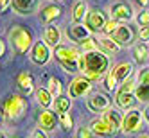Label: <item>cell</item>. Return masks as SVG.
<instances>
[{
    "label": "cell",
    "mask_w": 149,
    "mask_h": 138,
    "mask_svg": "<svg viewBox=\"0 0 149 138\" xmlns=\"http://www.w3.org/2000/svg\"><path fill=\"white\" fill-rule=\"evenodd\" d=\"M81 72L84 74V77H88L90 81L101 79L106 70L110 67V59L102 50H93V52H84L79 58Z\"/></svg>",
    "instance_id": "1"
},
{
    "label": "cell",
    "mask_w": 149,
    "mask_h": 138,
    "mask_svg": "<svg viewBox=\"0 0 149 138\" xmlns=\"http://www.w3.org/2000/svg\"><path fill=\"white\" fill-rule=\"evenodd\" d=\"M9 41H11V45L15 47V50L18 54H25V52L33 47V36H31V33L22 25H15L9 31Z\"/></svg>",
    "instance_id": "2"
},
{
    "label": "cell",
    "mask_w": 149,
    "mask_h": 138,
    "mask_svg": "<svg viewBox=\"0 0 149 138\" xmlns=\"http://www.w3.org/2000/svg\"><path fill=\"white\" fill-rule=\"evenodd\" d=\"M27 99L22 95H9L4 104V115L11 120H16L20 117H24L25 110H27Z\"/></svg>",
    "instance_id": "3"
},
{
    "label": "cell",
    "mask_w": 149,
    "mask_h": 138,
    "mask_svg": "<svg viewBox=\"0 0 149 138\" xmlns=\"http://www.w3.org/2000/svg\"><path fill=\"white\" fill-rule=\"evenodd\" d=\"M135 83L131 81V79H127V81H124L122 83V86L119 88V92H117V95H115V102H117V106L119 108H122V110H127V108H131L133 106V102H135Z\"/></svg>",
    "instance_id": "4"
},
{
    "label": "cell",
    "mask_w": 149,
    "mask_h": 138,
    "mask_svg": "<svg viewBox=\"0 0 149 138\" xmlns=\"http://www.w3.org/2000/svg\"><path fill=\"white\" fill-rule=\"evenodd\" d=\"M90 90H92V81L88 77H76L68 84V97L70 99L84 97Z\"/></svg>",
    "instance_id": "5"
},
{
    "label": "cell",
    "mask_w": 149,
    "mask_h": 138,
    "mask_svg": "<svg viewBox=\"0 0 149 138\" xmlns=\"http://www.w3.org/2000/svg\"><path fill=\"white\" fill-rule=\"evenodd\" d=\"M142 117H144V113L140 110H130L122 119V127H120L122 133H126V135L135 133L142 124Z\"/></svg>",
    "instance_id": "6"
},
{
    "label": "cell",
    "mask_w": 149,
    "mask_h": 138,
    "mask_svg": "<svg viewBox=\"0 0 149 138\" xmlns=\"http://www.w3.org/2000/svg\"><path fill=\"white\" fill-rule=\"evenodd\" d=\"M84 25L88 27L90 33H99V31H104V25H106L104 13L99 11V9H92V11H88L86 18H84Z\"/></svg>",
    "instance_id": "7"
},
{
    "label": "cell",
    "mask_w": 149,
    "mask_h": 138,
    "mask_svg": "<svg viewBox=\"0 0 149 138\" xmlns=\"http://www.w3.org/2000/svg\"><path fill=\"white\" fill-rule=\"evenodd\" d=\"M50 59V50L49 45L45 41H36L33 45V50H31V61L36 63V65H45V63Z\"/></svg>",
    "instance_id": "8"
},
{
    "label": "cell",
    "mask_w": 149,
    "mask_h": 138,
    "mask_svg": "<svg viewBox=\"0 0 149 138\" xmlns=\"http://www.w3.org/2000/svg\"><path fill=\"white\" fill-rule=\"evenodd\" d=\"M86 106L93 113H102L110 108V99H108V95H104V93H93L86 99Z\"/></svg>",
    "instance_id": "9"
},
{
    "label": "cell",
    "mask_w": 149,
    "mask_h": 138,
    "mask_svg": "<svg viewBox=\"0 0 149 138\" xmlns=\"http://www.w3.org/2000/svg\"><path fill=\"white\" fill-rule=\"evenodd\" d=\"M110 13H111V20H117V22H127V20L133 18V11H131V7L126 2L113 4L111 9H110Z\"/></svg>",
    "instance_id": "10"
},
{
    "label": "cell",
    "mask_w": 149,
    "mask_h": 138,
    "mask_svg": "<svg viewBox=\"0 0 149 138\" xmlns=\"http://www.w3.org/2000/svg\"><path fill=\"white\" fill-rule=\"evenodd\" d=\"M56 124H58V117L54 111H50V110H45V111H41L40 117H38V126H40V129L41 131H54L56 129Z\"/></svg>",
    "instance_id": "11"
},
{
    "label": "cell",
    "mask_w": 149,
    "mask_h": 138,
    "mask_svg": "<svg viewBox=\"0 0 149 138\" xmlns=\"http://www.w3.org/2000/svg\"><path fill=\"white\" fill-rule=\"evenodd\" d=\"M54 56L59 63H65V61H77L81 58L79 50L77 49H70V47H65V45H58L54 49Z\"/></svg>",
    "instance_id": "12"
},
{
    "label": "cell",
    "mask_w": 149,
    "mask_h": 138,
    "mask_svg": "<svg viewBox=\"0 0 149 138\" xmlns=\"http://www.w3.org/2000/svg\"><path fill=\"white\" fill-rule=\"evenodd\" d=\"M111 38L119 43L120 47H130L133 43V31L127 25H119V29L111 34Z\"/></svg>",
    "instance_id": "13"
},
{
    "label": "cell",
    "mask_w": 149,
    "mask_h": 138,
    "mask_svg": "<svg viewBox=\"0 0 149 138\" xmlns=\"http://www.w3.org/2000/svg\"><path fill=\"white\" fill-rule=\"evenodd\" d=\"M67 34L72 41H76V43H83L86 38H90V31L86 25H81V24H74L72 27H68Z\"/></svg>",
    "instance_id": "14"
},
{
    "label": "cell",
    "mask_w": 149,
    "mask_h": 138,
    "mask_svg": "<svg viewBox=\"0 0 149 138\" xmlns=\"http://www.w3.org/2000/svg\"><path fill=\"white\" fill-rule=\"evenodd\" d=\"M43 41L49 47L56 49L58 45H61V31L56 25H47L43 31Z\"/></svg>",
    "instance_id": "15"
},
{
    "label": "cell",
    "mask_w": 149,
    "mask_h": 138,
    "mask_svg": "<svg viewBox=\"0 0 149 138\" xmlns=\"http://www.w3.org/2000/svg\"><path fill=\"white\" fill-rule=\"evenodd\" d=\"M102 119H104L106 122H108V124L111 126V129L117 133V131H119L120 127H122V119H124V117H122L119 111H117V110H113V108H108V110L104 111Z\"/></svg>",
    "instance_id": "16"
},
{
    "label": "cell",
    "mask_w": 149,
    "mask_h": 138,
    "mask_svg": "<svg viewBox=\"0 0 149 138\" xmlns=\"http://www.w3.org/2000/svg\"><path fill=\"white\" fill-rule=\"evenodd\" d=\"M90 127H92L93 135H97V136H111V135H115V131L111 129V126L104 119H95L90 124Z\"/></svg>",
    "instance_id": "17"
},
{
    "label": "cell",
    "mask_w": 149,
    "mask_h": 138,
    "mask_svg": "<svg viewBox=\"0 0 149 138\" xmlns=\"http://www.w3.org/2000/svg\"><path fill=\"white\" fill-rule=\"evenodd\" d=\"M97 43H99V47L102 49L104 54H117V52L120 50V45L117 43L111 36H101V38L97 40Z\"/></svg>",
    "instance_id": "18"
},
{
    "label": "cell",
    "mask_w": 149,
    "mask_h": 138,
    "mask_svg": "<svg viewBox=\"0 0 149 138\" xmlns=\"http://www.w3.org/2000/svg\"><path fill=\"white\" fill-rule=\"evenodd\" d=\"M11 6L15 9V13L29 15V13H33V9L36 6V0H11Z\"/></svg>",
    "instance_id": "19"
},
{
    "label": "cell",
    "mask_w": 149,
    "mask_h": 138,
    "mask_svg": "<svg viewBox=\"0 0 149 138\" xmlns=\"http://www.w3.org/2000/svg\"><path fill=\"white\" fill-rule=\"evenodd\" d=\"M131 72H133V65H131V63H119V65L113 68V74H115V77H117L119 83H124V81L130 79Z\"/></svg>",
    "instance_id": "20"
},
{
    "label": "cell",
    "mask_w": 149,
    "mask_h": 138,
    "mask_svg": "<svg viewBox=\"0 0 149 138\" xmlns=\"http://www.w3.org/2000/svg\"><path fill=\"white\" fill-rule=\"evenodd\" d=\"M61 15V9L58 6H47L41 9V13H40V20L43 24H50L52 20H56L58 16Z\"/></svg>",
    "instance_id": "21"
},
{
    "label": "cell",
    "mask_w": 149,
    "mask_h": 138,
    "mask_svg": "<svg viewBox=\"0 0 149 138\" xmlns=\"http://www.w3.org/2000/svg\"><path fill=\"white\" fill-rule=\"evenodd\" d=\"M16 83H18V86H20V90H22L24 93H31L34 90V81H33V76H31V74H27V72H22L18 76V79H16Z\"/></svg>",
    "instance_id": "22"
},
{
    "label": "cell",
    "mask_w": 149,
    "mask_h": 138,
    "mask_svg": "<svg viewBox=\"0 0 149 138\" xmlns=\"http://www.w3.org/2000/svg\"><path fill=\"white\" fill-rule=\"evenodd\" d=\"M34 93H36V101H38L40 106L49 108L50 104H54V101H52V93H50L49 90H45V88H38Z\"/></svg>",
    "instance_id": "23"
},
{
    "label": "cell",
    "mask_w": 149,
    "mask_h": 138,
    "mask_svg": "<svg viewBox=\"0 0 149 138\" xmlns=\"http://www.w3.org/2000/svg\"><path fill=\"white\" fill-rule=\"evenodd\" d=\"M88 7L84 2H77L76 6H74V11H72V20H74V24H81L83 20H84V15H88Z\"/></svg>",
    "instance_id": "24"
},
{
    "label": "cell",
    "mask_w": 149,
    "mask_h": 138,
    "mask_svg": "<svg viewBox=\"0 0 149 138\" xmlns=\"http://www.w3.org/2000/svg\"><path fill=\"white\" fill-rule=\"evenodd\" d=\"M70 104H72V99L67 97V95H59V97L54 99V108L56 111L61 115V113H67L70 110Z\"/></svg>",
    "instance_id": "25"
},
{
    "label": "cell",
    "mask_w": 149,
    "mask_h": 138,
    "mask_svg": "<svg viewBox=\"0 0 149 138\" xmlns=\"http://www.w3.org/2000/svg\"><path fill=\"white\" fill-rule=\"evenodd\" d=\"M135 97L142 104H149V84H136L135 88Z\"/></svg>",
    "instance_id": "26"
},
{
    "label": "cell",
    "mask_w": 149,
    "mask_h": 138,
    "mask_svg": "<svg viewBox=\"0 0 149 138\" xmlns=\"http://www.w3.org/2000/svg\"><path fill=\"white\" fill-rule=\"evenodd\" d=\"M133 56H135V61L146 63V61L149 59V50H147L144 45H135V47H133Z\"/></svg>",
    "instance_id": "27"
},
{
    "label": "cell",
    "mask_w": 149,
    "mask_h": 138,
    "mask_svg": "<svg viewBox=\"0 0 149 138\" xmlns=\"http://www.w3.org/2000/svg\"><path fill=\"white\" fill-rule=\"evenodd\" d=\"M47 90L52 93V97H59V95H61V83H59V79L50 77V79H49V88H47Z\"/></svg>",
    "instance_id": "28"
},
{
    "label": "cell",
    "mask_w": 149,
    "mask_h": 138,
    "mask_svg": "<svg viewBox=\"0 0 149 138\" xmlns=\"http://www.w3.org/2000/svg\"><path fill=\"white\" fill-rule=\"evenodd\" d=\"M81 49H83V54L84 52H93V50H99V43H97V40H93V38H86L81 43Z\"/></svg>",
    "instance_id": "29"
},
{
    "label": "cell",
    "mask_w": 149,
    "mask_h": 138,
    "mask_svg": "<svg viewBox=\"0 0 149 138\" xmlns=\"http://www.w3.org/2000/svg\"><path fill=\"white\" fill-rule=\"evenodd\" d=\"M59 124H61V127L65 131H72V127H74V120H72V117L68 113H61L59 115Z\"/></svg>",
    "instance_id": "30"
},
{
    "label": "cell",
    "mask_w": 149,
    "mask_h": 138,
    "mask_svg": "<svg viewBox=\"0 0 149 138\" xmlns=\"http://www.w3.org/2000/svg\"><path fill=\"white\" fill-rule=\"evenodd\" d=\"M59 65L65 68V72H79L81 70V65H79V59L77 61H65V63H59Z\"/></svg>",
    "instance_id": "31"
},
{
    "label": "cell",
    "mask_w": 149,
    "mask_h": 138,
    "mask_svg": "<svg viewBox=\"0 0 149 138\" xmlns=\"http://www.w3.org/2000/svg\"><path fill=\"white\" fill-rule=\"evenodd\" d=\"M117 83H119V81H117L113 70L108 72V76H106V90H108V92H113V90L117 88Z\"/></svg>",
    "instance_id": "32"
},
{
    "label": "cell",
    "mask_w": 149,
    "mask_h": 138,
    "mask_svg": "<svg viewBox=\"0 0 149 138\" xmlns=\"http://www.w3.org/2000/svg\"><path fill=\"white\" fill-rule=\"evenodd\" d=\"M117 29H119V22H117V20H110V22H106V25H104V33L108 36H111Z\"/></svg>",
    "instance_id": "33"
},
{
    "label": "cell",
    "mask_w": 149,
    "mask_h": 138,
    "mask_svg": "<svg viewBox=\"0 0 149 138\" xmlns=\"http://www.w3.org/2000/svg\"><path fill=\"white\" fill-rule=\"evenodd\" d=\"M77 138H93V131H92V127H79L77 133H76Z\"/></svg>",
    "instance_id": "34"
},
{
    "label": "cell",
    "mask_w": 149,
    "mask_h": 138,
    "mask_svg": "<svg viewBox=\"0 0 149 138\" xmlns=\"http://www.w3.org/2000/svg\"><path fill=\"white\" fill-rule=\"evenodd\" d=\"M136 24L140 25V27L149 25V11H142V13H138V16H136Z\"/></svg>",
    "instance_id": "35"
},
{
    "label": "cell",
    "mask_w": 149,
    "mask_h": 138,
    "mask_svg": "<svg viewBox=\"0 0 149 138\" xmlns=\"http://www.w3.org/2000/svg\"><path fill=\"white\" fill-rule=\"evenodd\" d=\"M138 84H149V68L138 72Z\"/></svg>",
    "instance_id": "36"
},
{
    "label": "cell",
    "mask_w": 149,
    "mask_h": 138,
    "mask_svg": "<svg viewBox=\"0 0 149 138\" xmlns=\"http://www.w3.org/2000/svg\"><path fill=\"white\" fill-rule=\"evenodd\" d=\"M138 36H140L142 41H149V25L142 27V29H140V33H138Z\"/></svg>",
    "instance_id": "37"
},
{
    "label": "cell",
    "mask_w": 149,
    "mask_h": 138,
    "mask_svg": "<svg viewBox=\"0 0 149 138\" xmlns=\"http://www.w3.org/2000/svg\"><path fill=\"white\" fill-rule=\"evenodd\" d=\"M31 138H49V136H47V133H45V131L36 129V131H33V136H31Z\"/></svg>",
    "instance_id": "38"
},
{
    "label": "cell",
    "mask_w": 149,
    "mask_h": 138,
    "mask_svg": "<svg viewBox=\"0 0 149 138\" xmlns=\"http://www.w3.org/2000/svg\"><path fill=\"white\" fill-rule=\"evenodd\" d=\"M4 54H6V43L0 40V56H4Z\"/></svg>",
    "instance_id": "39"
},
{
    "label": "cell",
    "mask_w": 149,
    "mask_h": 138,
    "mask_svg": "<svg viewBox=\"0 0 149 138\" xmlns=\"http://www.w3.org/2000/svg\"><path fill=\"white\" fill-rule=\"evenodd\" d=\"M9 2H11V0H0V9L4 11V9L7 7V4H9Z\"/></svg>",
    "instance_id": "40"
},
{
    "label": "cell",
    "mask_w": 149,
    "mask_h": 138,
    "mask_svg": "<svg viewBox=\"0 0 149 138\" xmlns=\"http://www.w3.org/2000/svg\"><path fill=\"white\" fill-rule=\"evenodd\" d=\"M144 119H146V122L149 124V106L146 108V111H144Z\"/></svg>",
    "instance_id": "41"
},
{
    "label": "cell",
    "mask_w": 149,
    "mask_h": 138,
    "mask_svg": "<svg viewBox=\"0 0 149 138\" xmlns=\"http://www.w3.org/2000/svg\"><path fill=\"white\" fill-rule=\"evenodd\" d=\"M2 119H4V110L0 108V124H2Z\"/></svg>",
    "instance_id": "42"
},
{
    "label": "cell",
    "mask_w": 149,
    "mask_h": 138,
    "mask_svg": "<svg viewBox=\"0 0 149 138\" xmlns=\"http://www.w3.org/2000/svg\"><path fill=\"white\" fill-rule=\"evenodd\" d=\"M138 2H140L142 6H147V2H149V0H138Z\"/></svg>",
    "instance_id": "43"
},
{
    "label": "cell",
    "mask_w": 149,
    "mask_h": 138,
    "mask_svg": "<svg viewBox=\"0 0 149 138\" xmlns=\"http://www.w3.org/2000/svg\"><path fill=\"white\" fill-rule=\"evenodd\" d=\"M0 138H7V135H6V133H2V131H0Z\"/></svg>",
    "instance_id": "44"
},
{
    "label": "cell",
    "mask_w": 149,
    "mask_h": 138,
    "mask_svg": "<svg viewBox=\"0 0 149 138\" xmlns=\"http://www.w3.org/2000/svg\"><path fill=\"white\" fill-rule=\"evenodd\" d=\"M138 138H149V135H140Z\"/></svg>",
    "instance_id": "45"
},
{
    "label": "cell",
    "mask_w": 149,
    "mask_h": 138,
    "mask_svg": "<svg viewBox=\"0 0 149 138\" xmlns=\"http://www.w3.org/2000/svg\"><path fill=\"white\" fill-rule=\"evenodd\" d=\"M13 138H22V136H13Z\"/></svg>",
    "instance_id": "46"
},
{
    "label": "cell",
    "mask_w": 149,
    "mask_h": 138,
    "mask_svg": "<svg viewBox=\"0 0 149 138\" xmlns=\"http://www.w3.org/2000/svg\"><path fill=\"white\" fill-rule=\"evenodd\" d=\"M52 2H58V0H52Z\"/></svg>",
    "instance_id": "47"
}]
</instances>
